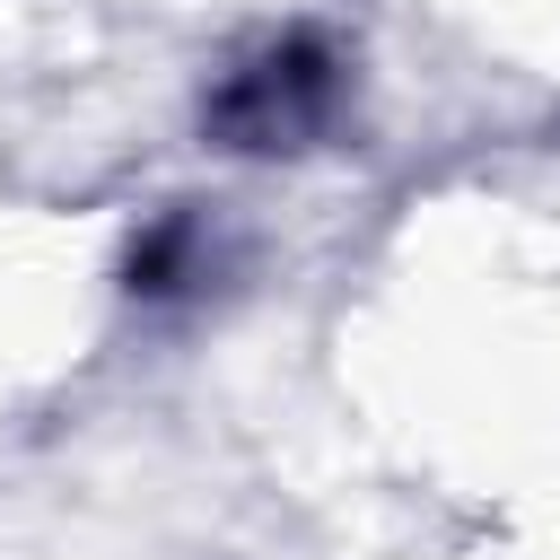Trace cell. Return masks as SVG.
<instances>
[{"label": "cell", "instance_id": "2", "mask_svg": "<svg viewBox=\"0 0 560 560\" xmlns=\"http://www.w3.org/2000/svg\"><path fill=\"white\" fill-rule=\"evenodd\" d=\"M210 271H219V245H210L201 210L149 219V228L131 236V254H122V289H131L140 306H175V298H192Z\"/></svg>", "mask_w": 560, "mask_h": 560}, {"label": "cell", "instance_id": "1", "mask_svg": "<svg viewBox=\"0 0 560 560\" xmlns=\"http://www.w3.org/2000/svg\"><path fill=\"white\" fill-rule=\"evenodd\" d=\"M341 96H350L341 44L324 26H280L219 70V88L201 96V131L236 158H298L341 122Z\"/></svg>", "mask_w": 560, "mask_h": 560}]
</instances>
